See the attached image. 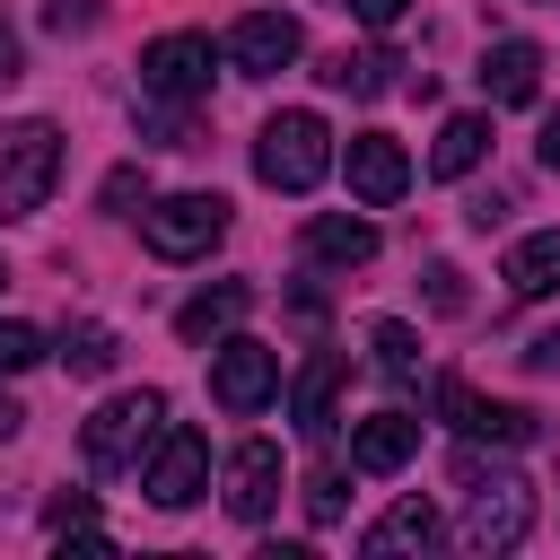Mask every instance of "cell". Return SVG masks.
I'll return each instance as SVG.
<instances>
[{
	"instance_id": "6da1fadb",
	"label": "cell",
	"mask_w": 560,
	"mask_h": 560,
	"mask_svg": "<svg viewBox=\"0 0 560 560\" xmlns=\"http://www.w3.org/2000/svg\"><path fill=\"white\" fill-rule=\"evenodd\" d=\"M455 481L472 490L464 499V551H516L534 534V490L516 472H499L481 455H455Z\"/></svg>"
},
{
	"instance_id": "7a4b0ae2",
	"label": "cell",
	"mask_w": 560,
	"mask_h": 560,
	"mask_svg": "<svg viewBox=\"0 0 560 560\" xmlns=\"http://www.w3.org/2000/svg\"><path fill=\"white\" fill-rule=\"evenodd\" d=\"M254 175H262L271 192H315V184L332 175V131H324V114H306V105L271 114V122L254 131Z\"/></svg>"
},
{
	"instance_id": "3957f363",
	"label": "cell",
	"mask_w": 560,
	"mask_h": 560,
	"mask_svg": "<svg viewBox=\"0 0 560 560\" xmlns=\"http://www.w3.org/2000/svg\"><path fill=\"white\" fill-rule=\"evenodd\" d=\"M158 429H166V394L140 385V394H114V402L79 429V455H88L96 472H131V464L158 446Z\"/></svg>"
},
{
	"instance_id": "277c9868",
	"label": "cell",
	"mask_w": 560,
	"mask_h": 560,
	"mask_svg": "<svg viewBox=\"0 0 560 560\" xmlns=\"http://www.w3.org/2000/svg\"><path fill=\"white\" fill-rule=\"evenodd\" d=\"M52 175H61V131H52L44 114L9 122V131H0V219H26V210H44Z\"/></svg>"
},
{
	"instance_id": "5b68a950",
	"label": "cell",
	"mask_w": 560,
	"mask_h": 560,
	"mask_svg": "<svg viewBox=\"0 0 560 560\" xmlns=\"http://www.w3.org/2000/svg\"><path fill=\"white\" fill-rule=\"evenodd\" d=\"M140 236H149L158 262H201V254L228 236V201H219V192H166V201L140 210Z\"/></svg>"
},
{
	"instance_id": "8992f818",
	"label": "cell",
	"mask_w": 560,
	"mask_h": 560,
	"mask_svg": "<svg viewBox=\"0 0 560 560\" xmlns=\"http://www.w3.org/2000/svg\"><path fill=\"white\" fill-rule=\"evenodd\" d=\"M271 394H280V350L271 341H245V332H219V350H210V402L245 420Z\"/></svg>"
},
{
	"instance_id": "52a82bcc",
	"label": "cell",
	"mask_w": 560,
	"mask_h": 560,
	"mask_svg": "<svg viewBox=\"0 0 560 560\" xmlns=\"http://www.w3.org/2000/svg\"><path fill=\"white\" fill-rule=\"evenodd\" d=\"M140 490L158 499V508H192L201 490H210V438L201 429H158V446L140 455Z\"/></svg>"
},
{
	"instance_id": "ba28073f",
	"label": "cell",
	"mask_w": 560,
	"mask_h": 560,
	"mask_svg": "<svg viewBox=\"0 0 560 560\" xmlns=\"http://www.w3.org/2000/svg\"><path fill=\"white\" fill-rule=\"evenodd\" d=\"M210 70H219L210 35H158V44L140 52V96H158V105H201V96H210Z\"/></svg>"
},
{
	"instance_id": "9c48e42d",
	"label": "cell",
	"mask_w": 560,
	"mask_h": 560,
	"mask_svg": "<svg viewBox=\"0 0 560 560\" xmlns=\"http://www.w3.org/2000/svg\"><path fill=\"white\" fill-rule=\"evenodd\" d=\"M298 44H306V35H298V18H289V9H245V18L228 26V61H236L245 79L289 70V61H298Z\"/></svg>"
},
{
	"instance_id": "30bf717a",
	"label": "cell",
	"mask_w": 560,
	"mask_h": 560,
	"mask_svg": "<svg viewBox=\"0 0 560 560\" xmlns=\"http://www.w3.org/2000/svg\"><path fill=\"white\" fill-rule=\"evenodd\" d=\"M438 411H446L464 438H490V446H525V438H534V411H525V402H490V394H472L464 376H438Z\"/></svg>"
},
{
	"instance_id": "8fae6325",
	"label": "cell",
	"mask_w": 560,
	"mask_h": 560,
	"mask_svg": "<svg viewBox=\"0 0 560 560\" xmlns=\"http://www.w3.org/2000/svg\"><path fill=\"white\" fill-rule=\"evenodd\" d=\"M341 166H350V192H359L368 210L402 201V184H411V158H402V140H394V131H359Z\"/></svg>"
},
{
	"instance_id": "7c38bea8",
	"label": "cell",
	"mask_w": 560,
	"mask_h": 560,
	"mask_svg": "<svg viewBox=\"0 0 560 560\" xmlns=\"http://www.w3.org/2000/svg\"><path fill=\"white\" fill-rule=\"evenodd\" d=\"M420 455V420L411 411H368L350 420V472H402Z\"/></svg>"
},
{
	"instance_id": "4fadbf2b",
	"label": "cell",
	"mask_w": 560,
	"mask_h": 560,
	"mask_svg": "<svg viewBox=\"0 0 560 560\" xmlns=\"http://www.w3.org/2000/svg\"><path fill=\"white\" fill-rule=\"evenodd\" d=\"M271 499H280V446H271V438H245V446L228 455V516L262 525Z\"/></svg>"
},
{
	"instance_id": "5bb4252c",
	"label": "cell",
	"mask_w": 560,
	"mask_h": 560,
	"mask_svg": "<svg viewBox=\"0 0 560 560\" xmlns=\"http://www.w3.org/2000/svg\"><path fill=\"white\" fill-rule=\"evenodd\" d=\"M341 376H350V350H315V359L298 368V385H289V411H298V429H306V438H332Z\"/></svg>"
},
{
	"instance_id": "9a60e30c",
	"label": "cell",
	"mask_w": 560,
	"mask_h": 560,
	"mask_svg": "<svg viewBox=\"0 0 560 560\" xmlns=\"http://www.w3.org/2000/svg\"><path fill=\"white\" fill-rule=\"evenodd\" d=\"M438 534H446V525H438V508L411 490V499H394V508L359 534V551H368V560H394V551H438Z\"/></svg>"
},
{
	"instance_id": "2e32d148",
	"label": "cell",
	"mask_w": 560,
	"mask_h": 560,
	"mask_svg": "<svg viewBox=\"0 0 560 560\" xmlns=\"http://www.w3.org/2000/svg\"><path fill=\"white\" fill-rule=\"evenodd\" d=\"M472 79H481V96H490V105H534V88H542V52H534L525 35H508V44H490V52H481V70H472Z\"/></svg>"
},
{
	"instance_id": "e0dca14e",
	"label": "cell",
	"mask_w": 560,
	"mask_h": 560,
	"mask_svg": "<svg viewBox=\"0 0 560 560\" xmlns=\"http://www.w3.org/2000/svg\"><path fill=\"white\" fill-rule=\"evenodd\" d=\"M306 254L332 262V271H359V262H376V228L350 219V210H315L306 219Z\"/></svg>"
},
{
	"instance_id": "ac0fdd59",
	"label": "cell",
	"mask_w": 560,
	"mask_h": 560,
	"mask_svg": "<svg viewBox=\"0 0 560 560\" xmlns=\"http://www.w3.org/2000/svg\"><path fill=\"white\" fill-rule=\"evenodd\" d=\"M499 280H508L516 298H560V228L516 236V245H508V262H499Z\"/></svg>"
},
{
	"instance_id": "d6986e66",
	"label": "cell",
	"mask_w": 560,
	"mask_h": 560,
	"mask_svg": "<svg viewBox=\"0 0 560 560\" xmlns=\"http://www.w3.org/2000/svg\"><path fill=\"white\" fill-rule=\"evenodd\" d=\"M481 158H490V114H446L438 140H429V175L455 184V175H472Z\"/></svg>"
},
{
	"instance_id": "ffe728a7",
	"label": "cell",
	"mask_w": 560,
	"mask_h": 560,
	"mask_svg": "<svg viewBox=\"0 0 560 560\" xmlns=\"http://www.w3.org/2000/svg\"><path fill=\"white\" fill-rule=\"evenodd\" d=\"M245 306H254V289H245V280H219V289H201V298L175 306V332H184V341H219V332L245 324Z\"/></svg>"
},
{
	"instance_id": "44dd1931",
	"label": "cell",
	"mask_w": 560,
	"mask_h": 560,
	"mask_svg": "<svg viewBox=\"0 0 560 560\" xmlns=\"http://www.w3.org/2000/svg\"><path fill=\"white\" fill-rule=\"evenodd\" d=\"M394 70H402V61H394L385 44H368V52H332L315 79H324V88H341V96H385V88H394Z\"/></svg>"
},
{
	"instance_id": "7402d4cb",
	"label": "cell",
	"mask_w": 560,
	"mask_h": 560,
	"mask_svg": "<svg viewBox=\"0 0 560 560\" xmlns=\"http://www.w3.org/2000/svg\"><path fill=\"white\" fill-rule=\"evenodd\" d=\"M114 359H122V341H114V324H88V315H79V324L61 332V368H70V376H105Z\"/></svg>"
},
{
	"instance_id": "603a6c76",
	"label": "cell",
	"mask_w": 560,
	"mask_h": 560,
	"mask_svg": "<svg viewBox=\"0 0 560 560\" xmlns=\"http://www.w3.org/2000/svg\"><path fill=\"white\" fill-rule=\"evenodd\" d=\"M368 350H376V368H385L394 385H411V376H420V332H411V324H394V315H385V324H368Z\"/></svg>"
},
{
	"instance_id": "cb8c5ba5",
	"label": "cell",
	"mask_w": 560,
	"mask_h": 560,
	"mask_svg": "<svg viewBox=\"0 0 560 560\" xmlns=\"http://www.w3.org/2000/svg\"><path fill=\"white\" fill-rule=\"evenodd\" d=\"M35 359H52V350H44V332H35V324H18V315H0V376H26Z\"/></svg>"
},
{
	"instance_id": "d4e9b609",
	"label": "cell",
	"mask_w": 560,
	"mask_h": 560,
	"mask_svg": "<svg viewBox=\"0 0 560 560\" xmlns=\"http://www.w3.org/2000/svg\"><path fill=\"white\" fill-rule=\"evenodd\" d=\"M341 508H350V481H341V464H324V472L306 481V516H315V525H341Z\"/></svg>"
},
{
	"instance_id": "484cf974",
	"label": "cell",
	"mask_w": 560,
	"mask_h": 560,
	"mask_svg": "<svg viewBox=\"0 0 560 560\" xmlns=\"http://www.w3.org/2000/svg\"><path fill=\"white\" fill-rule=\"evenodd\" d=\"M420 280H429V306H438V315H464V271H455V262H429Z\"/></svg>"
},
{
	"instance_id": "4316f807",
	"label": "cell",
	"mask_w": 560,
	"mask_h": 560,
	"mask_svg": "<svg viewBox=\"0 0 560 560\" xmlns=\"http://www.w3.org/2000/svg\"><path fill=\"white\" fill-rule=\"evenodd\" d=\"M96 18H105L96 0H52V9H44V26H52V35H88Z\"/></svg>"
},
{
	"instance_id": "83f0119b",
	"label": "cell",
	"mask_w": 560,
	"mask_h": 560,
	"mask_svg": "<svg viewBox=\"0 0 560 560\" xmlns=\"http://www.w3.org/2000/svg\"><path fill=\"white\" fill-rule=\"evenodd\" d=\"M131 192H149L140 166H114V175H105V210H131Z\"/></svg>"
},
{
	"instance_id": "f1b7e54d",
	"label": "cell",
	"mask_w": 560,
	"mask_h": 560,
	"mask_svg": "<svg viewBox=\"0 0 560 560\" xmlns=\"http://www.w3.org/2000/svg\"><path fill=\"white\" fill-rule=\"evenodd\" d=\"M88 516H96V508H88V490H70V499H52V508H44V525H52V534H61V525H88Z\"/></svg>"
},
{
	"instance_id": "f546056e",
	"label": "cell",
	"mask_w": 560,
	"mask_h": 560,
	"mask_svg": "<svg viewBox=\"0 0 560 560\" xmlns=\"http://www.w3.org/2000/svg\"><path fill=\"white\" fill-rule=\"evenodd\" d=\"M341 9H350V18H359V26H394V18H402V9H411V0H341Z\"/></svg>"
},
{
	"instance_id": "4dcf8cb0",
	"label": "cell",
	"mask_w": 560,
	"mask_h": 560,
	"mask_svg": "<svg viewBox=\"0 0 560 560\" xmlns=\"http://www.w3.org/2000/svg\"><path fill=\"white\" fill-rule=\"evenodd\" d=\"M525 368H534V376H551V368H560V332H542V341H525Z\"/></svg>"
},
{
	"instance_id": "1f68e13d",
	"label": "cell",
	"mask_w": 560,
	"mask_h": 560,
	"mask_svg": "<svg viewBox=\"0 0 560 560\" xmlns=\"http://www.w3.org/2000/svg\"><path fill=\"white\" fill-rule=\"evenodd\" d=\"M534 158H542V166L560 175V114H542V140H534Z\"/></svg>"
},
{
	"instance_id": "d6a6232c",
	"label": "cell",
	"mask_w": 560,
	"mask_h": 560,
	"mask_svg": "<svg viewBox=\"0 0 560 560\" xmlns=\"http://www.w3.org/2000/svg\"><path fill=\"white\" fill-rule=\"evenodd\" d=\"M18 429H26V411H18V402H9V394H0V446H9V438H18Z\"/></svg>"
},
{
	"instance_id": "836d02e7",
	"label": "cell",
	"mask_w": 560,
	"mask_h": 560,
	"mask_svg": "<svg viewBox=\"0 0 560 560\" xmlns=\"http://www.w3.org/2000/svg\"><path fill=\"white\" fill-rule=\"evenodd\" d=\"M9 61H18V52H9V35H0V79H9Z\"/></svg>"
},
{
	"instance_id": "e575fe53",
	"label": "cell",
	"mask_w": 560,
	"mask_h": 560,
	"mask_svg": "<svg viewBox=\"0 0 560 560\" xmlns=\"http://www.w3.org/2000/svg\"><path fill=\"white\" fill-rule=\"evenodd\" d=\"M0 280H9V262H0Z\"/></svg>"
}]
</instances>
